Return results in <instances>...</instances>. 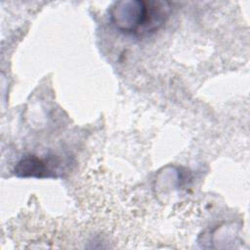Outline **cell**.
Returning a JSON list of instances; mask_svg holds the SVG:
<instances>
[{
  "label": "cell",
  "instance_id": "obj_1",
  "mask_svg": "<svg viewBox=\"0 0 250 250\" xmlns=\"http://www.w3.org/2000/svg\"><path fill=\"white\" fill-rule=\"evenodd\" d=\"M120 7L116 4L113 14L125 16H112L120 29L136 34H146L157 29L165 21L167 16L163 6L155 2H129L130 6Z\"/></svg>",
  "mask_w": 250,
  "mask_h": 250
}]
</instances>
